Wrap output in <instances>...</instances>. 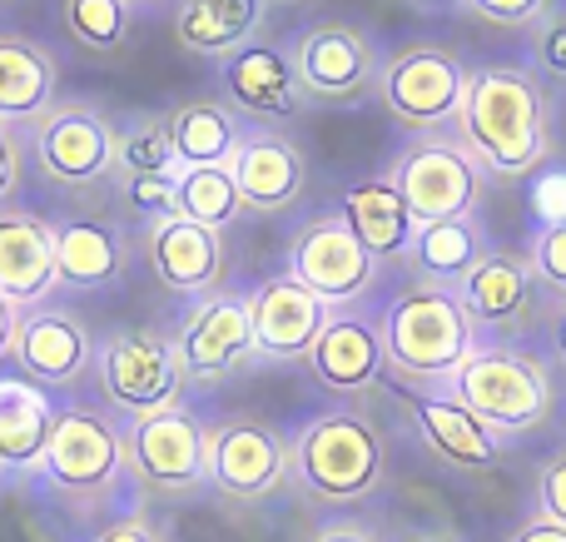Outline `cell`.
<instances>
[{
  "mask_svg": "<svg viewBox=\"0 0 566 542\" xmlns=\"http://www.w3.org/2000/svg\"><path fill=\"white\" fill-rule=\"evenodd\" d=\"M482 259H488V234H482V225L472 215H462V219H438V225L412 229L402 269L412 279H422V284L458 289Z\"/></svg>",
  "mask_w": 566,
  "mask_h": 542,
  "instance_id": "obj_28",
  "label": "cell"
},
{
  "mask_svg": "<svg viewBox=\"0 0 566 542\" xmlns=\"http://www.w3.org/2000/svg\"><path fill=\"white\" fill-rule=\"evenodd\" d=\"M90 542H169V538H165L159 523H149V518L135 513V518H115V523H105Z\"/></svg>",
  "mask_w": 566,
  "mask_h": 542,
  "instance_id": "obj_40",
  "label": "cell"
},
{
  "mask_svg": "<svg viewBox=\"0 0 566 542\" xmlns=\"http://www.w3.org/2000/svg\"><path fill=\"white\" fill-rule=\"evenodd\" d=\"M378 344L388 374L412 394H428V388H448L458 378V368L482 344V334L468 319V309H462L458 289L408 279L382 304Z\"/></svg>",
  "mask_w": 566,
  "mask_h": 542,
  "instance_id": "obj_3",
  "label": "cell"
},
{
  "mask_svg": "<svg viewBox=\"0 0 566 542\" xmlns=\"http://www.w3.org/2000/svg\"><path fill=\"white\" fill-rule=\"evenodd\" d=\"M328 314L333 309L318 294H308L293 274H269L249 289V319H254L259 358H274V364H303L308 348L318 344Z\"/></svg>",
  "mask_w": 566,
  "mask_h": 542,
  "instance_id": "obj_19",
  "label": "cell"
},
{
  "mask_svg": "<svg viewBox=\"0 0 566 542\" xmlns=\"http://www.w3.org/2000/svg\"><path fill=\"white\" fill-rule=\"evenodd\" d=\"M527 264H532V274H537V284L557 289L566 299V209L537 225V234H532V244H527Z\"/></svg>",
  "mask_w": 566,
  "mask_h": 542,
  "instance_id": "obj_36",
  "label": "cell"
},
{
  "mask_svg": "<svg viewBox=\"0 0 566 542\" xmlns=\"http://www.w3.org/2000/svg\"><path fill=\"white\" fill-rule=\"evenodd\" d=\"M527 65L547 75L552 85H566V6H552L527 30Z\"/></svg>",
  "mask_w": 566,
  "mask_h": 542,
  "instance_id": "obj_35",
  "label": "cell"
},
{
  "mask_svg": "<svg viewBox=\"0 0 566 542\" xmlns=\"http://www.w3.org/2000/svg\"><path fill=\"white\" fill-rule=\"evenodd\" d=\"M412 394V388H408ZM412 424H418L422 444L452 468H468V473H482V468L502 463V438L462 404L452 388H428V394H412Z\"/></svg>",
  "mask_w": 566,
  "mask_h": 542,
  "instance_id": "obj_24",
  "label": "cell"
},
{
  "mask_svg": "<svg viewBox=\"0 0 566 542\" xmlns=\"http://www.w3.org/2000/svg\"><path fill=\"white\" fill-rule=\"evenodd\" d=\"M408 6H418V10H452V6H462V0H408Z\"/></svg>",
  "mask_w": 566,
  "mask_h": 542,
  "instance_id": "obj_45",
  "label": "cell"
},
{
  "mask_svg": "<svg viewBox=\"0 0 566 542\" xmlns=\"http://www.w3.org/2000/svg\"><path fill=\"white\" fill-rule=\"evenodd\" d=\"M115 155H119V175H179L165 110L115 115Z\"/></svg>",
  "mask_w": 566,
  "mask_h": 542,
  "instance_id": "obj_31",
  "label": "cell"
},
{
  "mask_svg": "<svg viewBox=\"0 0 566 542\" xmlns=\"http://www.w3.org/2000/svg\"><path fill=\"white\" fill-rule=\"evenodd\" d=\"M175 179L179 175H119L115 179L119 209H129L139 219V229L155 225V219H169L175 215Z\"/></svg>",
  "mask_w": 566,
  "mask_h": 542,
  "instance_id": "obj_34",
  "label": "cell"
},
{
  "mask_svg": "<svg viewBox=\"0 0 566 542\" xmlns=\"http://www.w3.org/2000/svg\"><path fill=\"white\" fill-rule=\"evenodd\" d=\"M55 289H60L55 219L6 205L0 209V294L15 309H35V304H50Z\"/></svg>",
  "mask_w": 566,
  "mask_h": 542,
  "instance_id": "obj_21",
  "label": "cell"
},
{
  "mask_svg": "<svg viewBox=\"0 0 566 542\" xmlns=\"http://www.w3.org/2000/svg\"><path fill=\"white\" fill-rule=\"evenodd\" d=\"M269 6H308V0H269Z\"/></svg>",
  "mask_w": 566,
  "mask_h": 542,
  "instance_id": "obj_47",
  "label": "cell"
},
{
  "mask_svg": "<svg viewBox=\"0 0 566 542\" xmlns=\"http://www.w3.org/2000/svg\"><path fill=\"white\" fill-rule=\"evenodd\" d=\"M388 179L398 185L402 205L418 225H438V219H462L478 209L482 199V165L468 155L452 129L438 135H412L408 145L392 155Z\"/></svg>",
  "mask_w": 566,
  "mask_h": 542,
  "instance_id": "obj_10",
  "label": "cell"
},
{
  "mask_svg": "<svg viewBox=\"0 0 566 542\" xmlns=\"http://www.w3.org/2000/svg\"><path fill=\"white\" fill-rule=\"evenodd\" d=\"M10 364L20 378L40 388H75L80 378L95 368V334L90 324L65 304H35L20 309V329H15V348Z\"/></svg>",
  "mask_w": 566,
  "mask_h": 542,
  "instance_id": "obj_15",
  "label": "cell"
},
{
  "mask_svg": "<svg viewBox=\"0 0 566 542\" xmlns=\"http://www.w3.org/2000/svg\"><path fill=\"white\" fill-rule=\"evenodd\" d=\"M139 249H145L149 269L165 289L185 299H205L224 289L229 274V244L219 229H205L185 215L155 219V225L139 229Z\"/></svg>",
  "mask_w": 566,
  "mask_h": 542,
  "instance_id": "obj_16",
  "label": "cell"
},
{
  "mask_svg": "<svg viewBox=\"0 0 566 542\" xmlns=\"http://www.w3.org/2000/svg\"><path fill=\"white\" fill-rule=\"evenodd\" d=\"M557 358H562V368H566V314H562V324H557Z\"/></svg>",
  "mask_w": 566,
  "mask_h": 542,
  "instance_id": "obj_46",
  "label": "cell"
},
{
  "mask_svg": "<svg viewBox=\"0 0 566 542\" xmlns=\"http://www.w3.org/2000/svg\"><path fill=\"white\" fill-rule=\"evenodd\" d=\"M392 454L378 418L363 408H323L289 438V488L308 508H358L388 488Z\"/></svg>",
  "mask_w": 566,
  "mask_h": 542,
  "instance_id": "obj_2",
  "label": "cell"
},
{
  "mask_svg": "<svg viewBox=\"0 0 566 542\" xmlns=\"http://www.w3.org/2000/svg\"><path fill=\"white\" fill-rule=\"evenodd\" d=\"M532 294H537V274H532L527 254H512V249H488V259L458 284V299L478 324V334L482 329H517L532 309Z\"/></svg>",
  "mask_w": 566,
  "mask_h": 542,
  "instance_id": "obj_27",
  "label": "cell"
},
{
  "mask_svg": "<svg viewBox=\"0 0 566 542\" xmlns=\"http://www.w3.org/2000/svg\"><path fill=\"white\" fill-rule=\"evenodd\" d=\"M289 488V438L264 418H224L209 428V493L229 508H259Z\"/></svg>",
  "mask_w": 566,
  "mask_h": 542,
  "instance_id": "obj_13",
  "label": "cell"
},
{
  "mask_svg": "<svg viewBox=\"0 0 566 542\" xmlns=\"http://www.w3.org/2000/svg\"><path fill=\"white\" fill-rule=\"evenodd\" d=\"M269 10V0H169V25L189 55L224 65L249 45H264Z\"/></svg>",
  "mask_w": 566,
  "mask_h": 542,
  "instance_id": "obj_23",
  "label": "cell"
},
{
  "mask_svg": "<svg viewBox=\"0 0 566 542\" xmlns=\"http://www.w3.org/2000/svg\"><path fill=\"white\" fill-rule=\"evenodd\" d=\"M95 384L125 424L179 408L189 378L165 329H109L95 338Z\"/></svg>",
  "mask_w": 566,
  "mask_h": 542,
  "instance_id": "obj_5",
  "label": "cell"
},
{
  "mask_svg": "<svg viewBox=\"0 0 566 542\" xmlns=\"http://www.w3.org/2000/svg\"><path fill=\"white\" fill-rule=\"evenodd\" d=\"M507 542H566V528L537 513V518H527V523H517V528H512Z\"/></svg>",
  "mask_w": 566,
  "mask_h": 542,
  "instance_id": "obj_41",
  "label": "cell"
},
{
  "mask_svg": "<svg viewBox=\"0 0 566 542\" xmlns=\"http://www.w3.org/2000/svg\"><path fill=\"white\" fill-rule=\"evenodd\" d=\"M452 135L492 179H527L552 159V95L532 65H478Z\"/></svg>",
  "mask_w": 566,
  "mask_h": 542,
  "instance_id": "obj_1",
  "label": "cell"
},
{
  "mask_svg": "<svg viewBox=\"0 0 566 542\" xmlns=\"http://www.w3.org/2000/svg\"><path fill=\"white\" fill-rule=\"evenodd\" d=\"M338 215H343V225L353 229V239H358L378 264H402V259H408L418 219L408 215V205H402L398 185H392L388 175H368V179H358V185H348L338 199Z\"/></svg>",
  "mask_w": 566,
  "mask_h": 542,
  "instance_id": "obj_26",
  "label": "cell"
},
{
  "mask_svg": "<svg viewBox=\"0 0 566 542\" xmlns=\"http://www.w3.org/2000/svg\"><path fill=\"white\" fill-rule=\"evenodd\" d=\"M175 215L195 219L205 229L224 234L239 215H244V195H239L229 165H209V169H179L175 179Z\"/></svg>",
  "mask_w": 566,
  "mask_h": 542,
  "instance_id": "obj_32",
  "label": "cell"
},
{
  "mask_svg": "<svg viewBox=\"0 0 566 542\" xmlns=\"http://www.w3.org/2000/svg\"><path fill=\"white\" fill-rule=\"evenodd\" d=\"M244 119L224 105V100H185L169 110V139H175L179 169H209L229 165L244 139Z\"/></svg>",
  "mask_w": 566,
  "mask_h": 542,
  "instance_id": "obj_30",
  "label": "cell"
},
{
  "mask_svg": "<svg viewBox=\"0 0 566 542\" xmlns=\"http://www.w3.org/2000/svg\"><path fill=\"white\" fill-rule=\"evenodd\" d=\"M20 185H25V139L15 125L0 119V209L15 205Z\"/></svg>",
  "mask_w": 566,
  "mask_h": 542,
  "instance_id": "obj_39",
  "label": "cell"
},
{
  "mask_svg": "<svg viewBox=\"0 0 566 542\" xmlns=\"http://www.w3.org/2000/svg\"><path fill=\"white\" fill-rule=\"evenodd\" d=\"M289 65L308 105H358L373 95L382 70V45L353 20H313L289 40Z\"/></svg>",
  "mask_w": 566,
  "mask_h": 542,
  "instance_id": "obj_9",
  "label": "cell"
},
{
  "mask_svg": "<svg viewBox=\"0 0 566 542\" xmlns=\"http://www.w3.org/2000/svg\"><path fill=\"white\" fill-rule=\"evenodd\" d=\"M219 90H224V105L234 110L249 129H279L283 119L308 110L298 80H293L289 50L269 45V40L264 45H249L244 55L224 60V65H219Z\"/></svg>",
  "mask_w": 566,
  "mask_h": 542,
  "instance_id": "obj_17",
  "label": "cell"
},
{
  "mask_svg": "<svg viewBox=\"0 0 566 542\" xmlns=\"http://www.w3.org/2000/svg\"><path fill=\"white\" fill-rule=\"evenodd\" d=\"M125 468L145 493L185 498L209 488V428L189 408L125 424Z\"/></svg>",
  "mask_w": 566,
  "mask_h": 542,
  "instance_id": "obj_12",
  "label": "cell"
},
{
  "mask_svg": "<svg viewBox=\"0 0 566 542\" xmlns=\"http://www.w3.org/2000/svg\"><path fill=\"white\" fill-rule=\"evenodd\" d=\"M30 149L40 179L65 195H95L119 179L115 115L95 100H55L30 125Z\"/></svg>",
  "mask_w": 566,
  "mask_h": 542,
  "instance_id": "obj_6",
  "label": "cell"
},
{
  "mask_svg": "<svg viewBox=\"0 0 566 542\" xmlns=\"http://www.w3.org/2000/svg\"><path fill=\"white\" fill-rule=\"evenodd\" d=\"M303 364H308V374L338 398L373 394L378 378L388 374V364H382V344H378V324L363 319L358 309H333L328 324H323V334H318V344L308 348Z\"/></svg>",
  "mask_w": 566,
  "mask_h": 542,
  "instance_id": "obj_22",
  "label": "cell"
},
{
  "mask_svg": "<svg viewBox=\"0 0 566 542\" xmlns=\"http://www.w3.org/2000/svg\"><path fill=\"white\" fill-rule=\"evenodd\" d=\"M175 354L185 364L189 384H224L229 374L259 364V344H254V319H249V294H205L189 299V309L179 314V324L169 329Z\"/></svg>",
  "mask_w": 566,
  "mask_h": 542,
  "instance_id": "obj_14",
  "label": "cell"
},
{
  "mask_svg": "<svg viewBox=\"0 0 566 542\" xmlns=\"http://www.w3.org/2000/svg\"><path fill=\"white\" fill-rule=\"evenodd\" d=\"M468 75L472 70L462 65L458 50L438 45V40H418V45H402L392 55H382L373 95H378V105L402 129L438 135V129H452V119H458Z\"/></svg>",
  "mask_w": 566,
  "mask_h": 542,
  "instance_id": "obj_8",
  "label": "cell"
},
{
  "mask_svg": "<svg viewBox=\"0 0 566 542\" xmlns=\"http://www.w3.org/2000/svg\"><path fill=\"white\" fill-rule=\"evenodd\" d=\"M249 215H283L308 195V149L283 129H244L234 159H229Z\"/></svg>",
  "mask_w": 566,
  "mask_h": 542,
  "instance_id": "obj_18",
  "label": "cell"
},
{
  "mask_svg": "<svg viewBox=\"0 0 566 542\" xmlns=\"http://www.w3.org/2000/svg\"><path fill=\"white\" fill-rule=\"evenodd\" d=\"M557 0H462V10H472L478 20L502 30H532Z\"/></svg>",
  "mask_w": 566,
  "mask_h": 542,
  "instance_id": "obj_37",
  "label": "cell"
},
{
  "mask_svg": "<svg viewBox=\"0 0 566 542\" xmlns=\"http://www.w3.org/2000/svg\"><path fill=\"white\" fill-rule=\"evenodd\" d=\"M537 513L566 528V448L537 468Z\"/></svg>",
  "mask_w": 566,
  "mask_h": 542,
  "instance_id": "obj_38",
  "label": "cell"
},
{
  "mask_svg": "<svg viewBox=\"0 0 566 542\" xmlns=\"http://www.w3.org/2000/svg\"><path fill=\"white\" fill-rule=\"evenodd\" d=\"M129 6H145V0H129Z\"/></svg>",
  "mask_w": 566,
  "mask_h": 542,
  "instance_id": "obj_48",
  "label": "cell"
},
{
  "mask_svg": "<svg viewBox=\"0 0 566 542\" xmlns=\"http://www.w3.org/2000/svg\"><path fill=\"white\" fill-rule=\"evenodd\" d=\"M402 542H458L452 533H442V528H418V533H408Z\"/></svg>",
  "mask_w": 566,
  "mask_h": 542,
  "instance_id": "obj_44",
  "label": "cell"
},
{
  "mask_svg": "<svg viewBox=\"0 0 566 542\" xmlns=\"http://www.w3.org/2000/svg\"><path fill=\"white\" fill-rule=\"evenodd\" d=\"M60 90V60L45 40L0 30V119L6 125H35Z\"/></svg>",
  "mask_w": 566,
  "mask_h": 542,
  "instance_id": "obj_25",
  "label": "cell"
},
{
  "mask_svg": "<svg viewBox=\"0 0 566 542\" xmlns=\"http://www.w3.org/2000/svg\"><path fill=\"white\" fill-rule=\"evenodd\" d=\"M283 274H293L328 309H353L378 284L382 264L353 239V229L343 225L338 209H323V215L303 219L293 229L289 249H283Z\"/></svg>",
  "mask_w": 566,
  "mask_h": 542,
  "instance_id": "obj_11",
  "label": "cell"
},
{
  "mask_svg": "<svg viewBox=\"0 0 566 542\" xmlns=\"http://www.w3.org/2000/svg\"><path fill=\"white\" fill-rule=\"evenodd\" d=\"M303 542H382V538L363 523H323V528H313Z\"/></svg>",
  "mask_w": 566,
  "mask_h": 542,
  "instance_id": "obj_42",
  "label": "cell"
},
{
  "mask_svg": "<svg viewBox=\"0 0 566 542\" xmlns=\"http://www.w3.org/2000/svg\"><path fill=\"white\" fill-rule=\"evenodd\" d=\"M15 329H20V309L0 294V364H6L10 348H15Z\"/></svg>",
  "mask_w": 566,
  "mask_h": 542,
  "instance_id": "obj_43",
  "label": "cell"
},
{
  "mask_svg": "<svg viewBox=\"0 0 566 542\" xmlns=\"http://www.w3.org/2000/svg\"><path fill=\"white\" fill-rule=\"evenodd\" d=\"M129 254L135 239L119 219L109 215H65L55 219V269H60V289H115L129 274Z\"/></svg>",
  "mask_w": 566,
  "mask_h": 542,
  "instance_id": "obj_20",
  "label": "cell"
},
{
  "mask_svg": "<svg viewBox=\"0 0 566 542\" xmlns=\"http://www.w3.org/2000/svg\"><path fill=\"white\" fill-rule=\"evenodd\" d=\"M50 388L30 384L20 374L0 378V468H35L45 454L50 424H55Z\"/></svg>",
  "mask_w": 566,
  "mask_h": 542,
  "instance_id": "obj_29",
  "label": "cell"
},
{
  "mask_svg": "<svg viewBox=\"0 0 566 542\" xmlns=\"http://www.w3.org/2000/svg\"><path fill=\"white\" fill-rule=\"evenodd\" d=\"M60 25L75 45L85 50H119L129 40V25H135V6L129 0H60Z\"/></svg>",
  "mask_w": 566,
  "mask_h": 542,
  "instance_id": "obj_33",
  "label": "cell"
},
{
  "mask_svg": "<svg viewBox=\"0 0 566 542\" xmlns=\"http://www.w3.org/2000/svg\"><path fill=\"white\" fill-rule=\"evenodd\" d=\"M448 388L497 438L542 428L552 414V404H557L552 368L522 344H478Z\"/></svg>",
  "mask_w": 566,
  "mask_h": 542,
  "instance_id": "obj_4",
  "label": "cell"
},
{
  "mask_svg": "<svg viewBox=\"0 0 566 542\" xmlns=\"http://www.w3.org/2000/svg\"><path fill=\"white\" fill-rule=\"evenodd\" d=\"M35 473L40 483L65 498H109L129 478L125 424H115L105 408L60 404Z\"/></svg>",
  "mask_w": 566,
  "mask_h": 542,
  "instance_id": "obj_7",
  "label": "cell"
}]
</instances>
